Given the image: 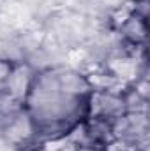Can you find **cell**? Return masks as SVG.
<instances>
[{
    "label": "cell",
    "instance_id": "cell-1",
    "mask_svg": "<svg viewBox=\"0 0 150 151\" xmlns=\"http://www.w3.org/2000/svg\"><path fill=\"white\" fill-rule=\"evenodd\" d=\"M90 86L79 76L71 72H46L34 76L25 104L30 107V121L37 132H53L55 128L73 127L81 116V107L88 109Z\"/></svg>",
    "mask_w": 150,
    "mask_h": 151
},
{
    "label": "cell",
    "instance_id": "cell-2",
    "mask_svg": "<svg viewBox=\"0 0 150 151\" xmlns=\"http://www.w3.org/2000/svg\"><path fill=\"white\" fill-rule=\"evenodd\" d=\"M103 151H138V150H136V146H134V144H131V142H127V141L118 139V141H111V142H108V144H106V148H104Z\"/></svg>",
    "mask_w": 150,
    "mask_h": 151
},
{
    "label": "cell",
    "instance_id": "cell-3",
    "mask_svg": "<svg viewBox=\"0 0 150 151\" xmlns=\"http://www.w3.org/2000/svg\"><path fill=\"white\" fill-rule=\"evenodd\" d=\"M12 70H14V67H12L9 62L0 60V86H4V84L7 83V79L11 77Z\"/></svg>",
    "mask_w": 150,
    "mask_h": 151
}]
</instances>
